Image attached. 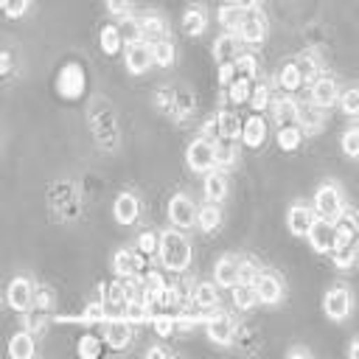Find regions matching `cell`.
Instances as JSON below:
<instances>
[{
    "instance_id": "obj_46",
    "label": "cell",
    "mask_w": 359,
    "mask_h": 359,
    "mask_svg": "<svg viewBox=\"0 0 359 359\" xmlns=\"http://www.w3.org/2000/svg\"><path fill=\"white\" fill-rule=\"evenodd\" d=\"M157 247H160V236H157L154 230H143V233L138 236V250H140L143 256L157 253Z\"/></svg>"
},
{
    "instance_id": "obj_5",
    "label": "cell",
    "mask_w": 359,
    "mask_h": 359,
    "mask_svg": "<svg viewBox=\"0 0 359 359\" xmlns=\"http://www.w3.org/2000/svg\"><path fill=\"white\" fill-rule=\"evenodd\" d=\"M168 222L174 228H180V230L197 225V205H194V200L189 194H174L168 200Z\"/></svg>"
},
{
    "instance_id": "obj_36",
    "label": "cell",
    "mask_w": 359,
    "mask_h": 359,
    "mask_svg": "<svg viewBox=\"0 0 359 359\" xmlns=\"http://www.w3.org/2000/svg\"><path fill=\"white\" fill-rule=\"evenodd\" d=\"M233 303H236V309H242V312H250L256 303H258V292H256V286L253 284H236L233 286Z\"/></svg>"
},
{
    "instance_id": "obj_62",
    "label": "cell",
    "mask_w": 359,
    "mask_h": 359,
    "mask_svg": "<svg viewBox=\"0 0 359 359\" xmlns=\"http://www.w3.org/2000/svg\"><path fill=\"white\" fill-rule=\"evenodd\" d=\"M348 356H351V359H359V337L348 345Z\"/></svg>"
},
{
    "instance_id": "obj_26",
    "label": "cell",
    "mask_w": 359,
    "mask_h": 359,
    "mask_svg": "<svg viewBox=\"0 0 359 359\" xmlns=\"http://www.w3.org/2000/svg\"><path fill=\"white\" fill-rule=\"evenodd\" d=\"M205 26H208V15H205V9L203 6H189L186 9V15H183V31L189 34V37H200L203 31H205Z\"/></svg>"
},
{
    "instance_id": "obj_42",
    "label": "cell",
    "mask_w": 359,
    "mask_h": 359,
    "mask_svg": "<svg viewBox=\"0 0 359 359\" xmlns=\"http://www.w3.org/2000/svg\"><path fill=\"white\" fill-rule=\"evenodd\" d=\"M270 104H272V98H270V85L258 82V85L253 87V93H250V107H253L256 112H264Z\"/></svg>"
},
{
    "instance_id": "obj_16",
    "label": "cell",
    "mask_w": 359,
    "mask_h": 359,
    "mask_svg": "<svg viewBox=\"0 0 359 359\" xmlns=\"http://www.w3.org/2000/svg\"><path fill=\"white\" fill-rule=\"evenodd\" d=\"M286 225H289V233H292V236H309V230H312V225H314L312 208L303 205V203L292 205L289 214H286Z\"/></svg>"
},
{
    "instance_id": "obj_63",
    "label": "cell",
    "mask_w": 359,
    "mask_h": 359,
    "mask_svg": "<svg viewBox=\"0 0 359 359\" xmlns=\"http://www.w3.org/2000/svg\"><path fill=\"white\" fill-rule=\"evenodd\" d=\"M233 3H236V6H242V9H256L258 0H233Z\"/></svg>"
},
{
    "instance_id": "obj_33",
    "label": "cell",
    "mask_w": 359,
    "mask_h": 359,
    "mask_svg": "<svg viewBox=\"0 0 359 359\" xmlns=\"http://www.w3.org/2000/svg\"><path fill=\"white\" fill-rule=\"evenodd\" d=\"M98 43H101V51L107 57H115L121 51V45H126V40H124V34H121L118 26H104L101 34H98Z\"/></svg>"
},
{
    "instance_id": "obj_1",
    "label": "cell",
    "mask_w": 359,
    "mask_h": 359,
    "mask_svg": "<svg viewBox=\"0 0 359 359\" xmlns=\"http://www.w3.org/2000/svg\"><path fill=\"white\" fill-rule=\"evenodd\" d=\"M87 124H90V132L96 138V143L107 152L118 149V121H115V110L110 107V101L104 98H93L90 107H87Z\"/></svg>"
},
{
    "instance_id": "obj_43",
    "label": "cell",
    "mask_w": 359,
    "mask_h": 359,
    "mask_svg": "<svg viewBox=\"0 0 359 359\" xmlns=\"http://www.w3.org/2000/svg\"><path fill=\"white\" fill-rule=\"evenodd\" d=\"M233 65H236V71H239V76H247V79H256V73H258V59L253 57V54H239L236 59H233Z\"/></svg>"
},
{
    "instance_id": "obj_58",
    "label": "cell",
    "mask_w": 359,
    "mask_h": 359,
    "mask_svg": "<svg viewBox=\"0 0 359 359\" xmlns=\"http://www.w3.org/2000/svg\"><path fill=\"white\" fill-rule=\"evenodd\" d=\"M129 6H132V0H107V9H110L112 15H124Z\"/></svg>"
},
{
    "instance_id": "obj_2",
    "label": "cell",
    "mask_w": 359,
    "mask_h": 359,
    "mask_svg": "<svg viewBox=\"0 0 359 359\" xmlns=\"http://www.w3.org/2000/svg\"><path fill=\"white\" fill-rule=\"evenodd\" d=\"M157 253H160V264L166 270H171V272H183L191 264V242L180 228H171V230L160 233Z\"/></svg>"
},
{
    "instance_id": "obj_13",
    "label": "cell",
    "mask_w": 359,
    "mask_h": 359,
    "mask_svg": "<svg viewBox=\"0 0 359 359\" xmlns=\"http://www.w3.org/2000/svg\"><path fill=\"white\" fill-rule=\"evenodd\" d=\"M264 34H267V17H264V12L247 9V12H244V20H242V29H239L242 43L258 45V43L264 40Z\"/></svg>"
},
{
    "instance_id": "obj_57",
    "label": "cell",
    "mask_w": 359,
    "mask_h": 359,
    "mask_svg": "<svg viewBox=\"0 0 359 359\" xmlns=\"http://www.w3.org/2000/svg\"><path fill=\"white\" fill-rule=\"evenodd\" d=\"M34 309H40V312H48L51 309V292L48 289H37L34 292V303H31Z\"/></svg>"
},
{
    "instance_id": "obj_27",
    "label": "cell",
    "mask_w": 359,
    "mask_h": 359,
    "mask_svg": "<svg viewBox=\"0 0 359 359\" xmlns=\"http://www.w3.org/2000/svg\"><path fill=\"white\" fill-rule=\"evenodd\" d=\"M278 87L286 90V93H295L300 85H303V73H300V65L298 62H284L278 68Z\"/></svg>"
},
{
    "instance_id": "obj_6",
    "label": "cell",
    "mask_w": 359,
    "mask_h": 359,
    "mask_svg": "<svg viewBox=\"0 0 359 359\" xmlns=\"http://www.w3.org/2000/svg\"><path fill=\"white\" fill-rule=\"evenodd\" d=\"M203 317H205V334H208L211 342H217V345H230L233 342L236 325H233V320L228 314L214 309L211 314H203Z\"/></svg>"
},
{
    "instance_id": "obj_3",
    "label": "cell",
    "mask_w": 359,
    "mask_h": 359,
    "mask_svg": "<svg viewBox=\"0 0 359 359\" xmlns=\"http://www.w3.org/2000/svg\"><path fill=\"white\" fill-rule=\"evenodd\" d=\"M314 208L320 214V219H337L342 211H345V203H342V191L334 186V183H320L317 191H314Z\"/></svg>"
},
{
    "instance_id": "obj_54",
    "label": "cell",
    "mask_w": 359,
    "mask_h": 359,
    "mask_svg": "<svg viewBox=\"0 0 359 359\" xmlns=\"http://www.w3.org/2000/svg\"><path fill=\"white\" fill-rule=\"evenodd\" d=\"M79 353L82 356H98L101 353V345H98V337H82V342H79Z\"/></svg>"
},
{
    "instance_id": "obj_8",
    "label": "cell",
    "mask_w": 359,
    "mask_h": 359,
    "mask_svg": "<svg viewBox=\"0 0 359 359\" xmlns=\"http://www.w3.org/2000/svg\"><path fill=\"white\" fill-rule=\"evenodd\" d=\"M323 312H325V317L334 320V323L345 320V317L351 314V292H348L345 286H331V289L325 292V298H323Z\"/></svg>"
},
{
    "instance_id": "obj_51",
    "label": "cell",
    "mask_w": 359,
    "mask_h": 359,
    "mask_svg": "<svg viewBox=\"0 0 359 359\" xmlns=\"http://www.w3.org/2000/svg\"><path fill=\"white\" fill-rule=\"evenodd\" d=\"M353 261H356V247H337V250H334V264H337L339 270L353 267Z\"/></svg>"
},
{
    "instance_id": "obj_21",
    "label": "cell",
    "mask_w": 359,
    "mask_h": 359,
    "mask_svg": "<svg viewBox=\"0 0 359 359\" xmlns=\"http://www.w3.org/2000/svg\"><path fill=\"white\" fill-rule=\"evenodd\" d=\"M239 54H242V37H239V34L225 31V34L214 43V57H217V62H219V65L233 62Z\"/></svg>"
},
{
    "instance_id": "obj_34",
    "label": "cell",
    "mask_w": 359,
    "mask_h": 359,
    "mask_svg": "<svg viewBox=\"0 0 359 359\" xmlns=\"http://www.w3.org/2000/svg\"><path fill=\"white\" fill-rule=\"evenodd\" d=\"M219 225H222V211H219V205H217V203L197 208V228H200V230L214 233Z\"/></svg>"
},
{
    "instance_id": "obj_37",
    "label": "cell",
    "mask_w": 359,
    "mask_h": 359,
    "mask_svg": "<svg viewBox=\"0 0 359 359\" xmlns=\"http://www.w3.org/2000/svg\"><path fill=\"white\" fill-rule=\"evenodd\" d=\"M303 135H306V132H303L298 124H286V126L278 129V146H281L284 152H295V149L300 146Z\"/></svg>"
},
{
    "instance_id": "obj_39",
    "label": "cell",
    "mask_w": 359,
    "mask_h": 359,
    "mask_svg": "<svg viewBox=\"0 0 359 359\" xmlns=\"http://www.w3.org/2000/svg\"><path fill=\"white\" fill-rule=\"evenodd\" d=\"M250 93H253V87H250V79H247V76H236V79L228 85V98H230L233 104L250 101Z\"/></svg>"
},
{
    "instance_id": "obj_9",
    "label": "cell",
    "mask_w": 359,
    "mask_h": 359,
    "mask_svg": "<svg viewBox=\"0 0 359 359\" xmlns=\"http://www.w3.org/2000/svg\"><path fill=\"white\" fill-rule=\"evenodd\" d=\"M57 90L65 98H79L85 93V71L76 62H68L57 76Z\"/></svg>"
},
{
    "instance_id": "obj_29",
    "label": "cell",
    "mask_w": 359,
    "mask_h": 359,
    "mask_svg": "<svg viewBox=\"0 0 359 359\" xmlns=\"http://www.w3.org/2000/svg\"><path fill=\"white\" fill-rule=\"evenodd\" d=\"M270 112H272V121L278 126H286V124H298V104L292 98H278L270 104Z\"/></svg>"
},
{
    "instance_id": "obj_25",
    "label": "cell",
    "mask_w": 359,
    "mask_h": 359,
    "mask_svg": "<svg viewBox=\"0 0 359 359\" xmlns=\"http://www.w3.org/2000/svg\"><path fill=\"white\" fill-rule=\"evenodd\" d=\"M203 189H205L208 203H222L228 197V177H225V171H208Z\"/></svg>"
},
{
    "instance_id": "obj_59",
    "label": "cell",
    "mask_w": 359,
    "mask_h": 359,
    "mask_svg": "<svg viewBox=\"0 0 359 359\" xmlns=\"http://www.w3.org/2000/svg\"><path fill=\"white\" fill-rule=\"evenodd\" d=\"M0 62H3V73H12V54H9V51H3Z\"/></svg>"
},
{
    "instance_id": "obj_23",
    "label": "cell",
    "mask_w": 359,
    "mask_h": 359,
    "mask_svg": "<svg viewBox=\"0 0 359 359\" xmlns=\"http://www.w3.org/2000/svg\"><path fill=\"white\" fill-rule=\"evenodd\" d=\"M323 107H317L314 101H303V104H298V126L303 129V132H317L320 126H323V112H320Z\"/></svg>"
},
{
    "instance_id": "obj_61",
    "label": "cell",
    "mask_w": 359,
    "mask_h": 359,
    "mask_svg": "<svg viewBox=\"0 0 359 359\" xmlns=\"http://www.w3.org/2000/svg\"><path fill=\"white\" fill-rule=\"evenodd\" d=\"M286 356H312V351L309 348H289Z\"/></svg>"
},
{
    "instance_id": "obj_53",
    "label": "cell",
    "mask_w": 359,
    "mask_h": 359,
    "mask_svg": "<svg viewBox=\"0 0 359 359\" xmlns=\"http://www.w3.org/2000/svg\"><path fill=\"white\" fill-rule=\"evenodd\" d=\"M174 90H168V87H163V90H157V96H154V107L157 110H163V112H171V107H174Z\"/></svg>"
},
{
    "instance_id": "obj_11",
    "label": "cell",
    "mask_w": 359,
    "mask_h": 359,
    "mask_svg": "<svg viewBox=\"0 0 359 359\" xmlns=\"http://www.w3.org/2000/svg\"><path fill=\"white\" fill-rule=\"evenodd\" d=\"M34 284L29 281V278H15L12 284H9V289H6V303L15 309V312H29L31 309V303H34Z\"/></svg>"
},
{
    "instance_id": "obj_60",
    "label": "cell",
    "mask_w": 359,
    "mask_h": 359,
    "mask_svg": "<svg viewBox=\"0 0 359 359\" xmlns=\"http://www.w3.org/2000/svg\"><path fill=\"white\" fill-rule=\"evenodd\" d=\"M146 356L157 359V356H168V351H166V348H157V345H154V348H149V351H146Z\"/></svg>"
},
{
    "instance_id": "obj_12",
    "label": "cell",
    "mask_w": 359,
    "mask_h": 359,
    "mask_svg": "<svg viewBox=\"0 0 359 359\" xmlns=\"http://www.w3.org/2000/svg\"><path fill=\"white\" fill-rule=\"evenodd\" d=\"M132 337H135V331H132V320L129 317H110V320H104V339L110 342V348L121 351V348L129 345Z\"/></svg>"
},
{
    "instance_id": "obj_44",
    "label": "cell",
    "mask_w": 359,
    "mask_h": 359,
    "mask_svg": "<svg viewBox=\"0 0 359 359\" xmlns=\"http://www.w3.org/2000/svg\"><path fill=\"white\" fill-rule=\"evenodd\" d=\"M126 317H129L132 323H146V320L152 317V306L132 298V300H129V309H126Z\"/></svg>"
},
{
    "instance_id": "obj_32",
    "label": "cell",
    "mask_w": 359,
    "mask_h": 359,
    "mask_svg": "<svg viewBox=\"0 0 359 359\" xmlns=\"http://www.w3.org/2000/svg\"><path fill=\"white\" fill-rule=\"evenodd\" d=\"M244 12L247 9H242V6H236V3H228V6H219V23H222V29L225 31H230V34H239V29H242V20H244Z\"/></svg>"
},
{
    "instance_id": "obj_28",
    "label": "cell",
    "mask_w": 359,
    "mask_h": 359,
    "mask_svg": "<svg viewBox=\"0 0 359 359\" xmlns=\"http://www.w3.org/2000/svg\"><path fill=\"white\" fill-rule=\"evenodd\" d=\"M112 270H115V275H121V278H129V275H138V270H140V258H138V253H132V250H118L115 256H112Z\"/></svg>"
},
{
    "instance_id": "obj_18",
    "label": "cell",
    "mask_w": 359,
    "mask_h": 359,
    "mask_svg": "<svg viewBox=\"0 0 359 359\" xmlns=\"http://www.w3.org/2000/svg\"><path fill=\"white\" fill-rule=\"evenodd\" d=\"M214 281H217L219 286H230V289H233V286L242 281V261H239V258H230V256L219 258L217 267H214Z\"/></svg>"
},
{
    "instance_id": "obj_56",
    "label": "cell",
    "mask_w": 359,
    "mask_h": 359,
    "mask_svg": "<svg viewBox=\"0 0 359 359\" xmlns=\"http://www.w3.org/2000/svg\"><path fill=\"white\" fill-rule=\"evenodd\" d=\"M233 79H236V65H233V62L219 65V85H222V87H228Z\"/></svg>"
},
{
    "instance_id": "obj_52",
    "label": "cell",
    "mask_w": 359,
    "mask_h": 359,
    "mask_svg": "<svg viewBox=\"0 0 359 359\" xmlns=\"http://www.w3.org/2000/svg\"><path fill=\"white\" fill-rule=\"evenodd\" d=\"M31 6V0H3V12L9 17H23Z\"/></svg>"
},
{
    "instance_id": "obj_17",
    "label": "cell",
    "mask_w": 359,
    "mask_h": 359,
    "mask_svg": "<svg viewBox=\"0 0 359 359\" xmlns=\"http://www.w3.org/2000/svg\"><path fill=\"white\" fill-rule=\"evenodd\" d=\"M309 242L317 253H331L334 250V225L331 219H314L312 230H309Z\"/></svg>"
},
{
    "instance_id": "obj_20",
    "label": "cell",
    "mask_w": 359,
    "mask_h": 359,
    "mask_svg": "<svg viewBox=\"0 0 359 359\" xmlns=\"http://www.w3.org/2000/svg\"><path fill=\"white\" fill-rule=\"evenodd\" d=\"M112 214H115V219H118L121 225H132V222L138 219V214H140V203H138V197H135V194H129V191L118 194V197H115V203H112Z\"/></svg>"
},
{
    "instance_id": "obj_14",
    "label": "cell",
    "mask_w": 359,
    "mask_h": 359,
    "mask_svg": "<svg viewBox=\"0 0 359 359\" xmlns=\"http://www.w3.org/2000/svg\"><path fill=\"white\" fill-rule=\"evenodd\" d=\"M253 286H256V292H258V303L275 306V303H281V298H284V284H281V278L272 275V272H258V278L253 281Z\"/></svg>"
},
{
    "instance_id": "obj_35",
    "label": "cell",
    "mask_w": 359,
    "mask_h": 359,
    "mask_svg": "<svg viewBox=\"0 0 359 359\" xmlns=\"http://www.w3.org/2000/svg\"><path fill=\"white\" fill-rule=\"evenodd\" d=\"M191 300H194V306H197L200 312H214V309L219 306V292H217L211 284H197Z\"/></svg>"
},
{
    "instance_id": "obj_55",
    "label": "cell",
    "mask_w": 359,
    "mask_h": 359,
    "mask_svg": "<svg viewBox=\"0 0 359 359\" xmlns=\"http://www.w3.org/2000/svg\"><path fill=\"white\" fill-rule=\"evenodd\" d=\"M256 278H258V267H256V261L244 258V261H242V284H253Z\"/></svg>"
},
{
    "instance_id": "obj_24",
    "label": "cell",
    "mask_w": 359,
    "mask_h": 359,
    "mask_svg": "<svg viewBox=\"0 0 359 359\" xmlns=\"http://www.w3.org/2000/svg\"><path fill=\"white\" fill-rule=\"evenodd\" d=\"M34 331H29V328H23V331H17L12 339H9V356L12 359H31L34 356Z\"/></svg>"
},
{
    "instance_id": "obj_49",
    "label": "cell",
    "mask_w": 359,
    "mask_h": 359,
    "mask_svg": "<svg viewBox=\"0 0 359 359\" xmlns=\"http://www.w3.org/2000/svg\"><path fill=\"white\" fill-rule=\"evenodd\" d=\"M82 320H85V323H104V320H107V306H104V300L90 303V306L85 309Z\"/></svg>"
},
{
    "instance_id": "obj_64",
    "label": "cell",
    "mask_w": 359,
    "mask_h": 359,
    "mask_svg": "<svg viewBox=\"0 0 359 359\" xmlns=\"http://www.w3.org/2000/svg\"><path fill=\"white\" fill-rule=\"evenodd\" d=\"M356 129H359V115H356Z\"/></svg>"
},
{
    "instance_id": "obj_48",
    "label": "cell",
    "mask_w": 359,
    "mask_h": 359,
    "mask_svg": "<svg viewBox=\"0 0 359 359\" xmlns=\"http://www.w3.org/2000/svg\"><path fill=\"white\" fill-rule=\"evenodd\" d=\"M121 34H124V40L126 43H138V40H143V34H140V23H138V17H126V20H121Z\"/></svg>"
},
{
    "instance_id": "obj_30",
    "label": "cell",
    "mask_w": 359,
    "mask_h": 359,
    "mask_svg": "<svg viewBox=\"0 0 359 359\" xmlns=\"http://www.w3.org/2000/svg\"><path fill=\"white\" fill-rule=\"evenodd\" d=\"M138 23H140V34H143V40L152 45V43H157V40H166V23H163V17H157V15H143V17H138Z\"/></svg>"
},
{
    "instance_id": "obj_15",
    "label": "cell",
    "mask_w": 359,
    "mask_h": 359,
    "mask_svg": "<svg viewBox=\"0 0 359 359\" xmlns=\"http://www.w3.org/2000/svg\"><path fill=\"white\" fill-rule=\"evenodd\" d=\"M104 306H107V320L110 317H126V309H129V292L124 284H110L104 286Z\"/></svg>"
},
{
    "instance_id": "obj_22",
    "label": "cell",
    "mask_w": 359,
    "mask_h": 359,
    "mask_svg": "<svg viewBox=\"0 0 359 359\" xmlns=\"http://www.w3.org/2000/svg\"><path fill=\"white\" fill-rule=\"evenodd\" d=\"M309 101H314L317 107H331L337 101V82L334 79H314Z\"/></svg>"
},
{
    "instance_id": "obj_7",
    "label": "cell",
    "mask_w": 359,
    "mask_h": 359,
    "mask_svg": "<svg viewBox=\"0 0 359 359\" xmlns=\"http://www.w3.org/2000/svg\"><path fill=\"white\" fill-rule=\"evenodd\" d=\"M359 239V214L356 211H342L337 217V228H334V250L337 247H356ZM331 250V253H334Z\"/></svg>"
},
{
    "instance_id": "obj_50",
    "label": "cell",
    "mask_w": 359,
    "mask_h": 359,
    "mask_svg": "<svg viewBox=\"0 0 359 359\" xmlns=\"http://www.w3.org/2000/svg\"><path fill=\"white\" fill-rule=\"evenodd\" d=\"M152 325H154V334H157V337H171L174 328H177V320H174L171 314H157Z\"/></svg>"
},
{
    "instance_id": "obj_19",
    "label": "cell",
    "mask_w": 359,
    "mask_h": 359,
    "mask_svg": "<svg viewBox=\"0 0 359 359\" xmlns=\"http://www.w3.org/2000/svg\"><path fill=\"white\" fill-rule=\"evenodd\" d=\"M264 140H267V121H264V115H250L242 124V143L247 149H258Z\"/></svg>"
},
{
    "instance_id": "obj_4",
    "label": "cell",
    "mask_w": 359,
    "mask_h": 359,
    "mask_svg": "<svg viewBox=\"0 0 359 359\" xmlns=\"http://www.w3.org/2000/svg\"><path fill=\"white\" fill-rule=\"evenodd\" d=\"M186 160H189V168L191 171H211L214 166H217V140H211V138H197L191 146H189V152H186Z\"/></svg>"
},
{
    "instance_id": "obj_10",
    "label": "cell",
    "mask_w": 359,
    "mask_h": 359,
    "mask_svg": "<svg viewBox=\"0 0 359 359\" xmlns=\"http://www.w3.org/2000/svg\"><path fill=\"white\" fill-rule=\"evenodd\" d=\"M124 59H126V71L140 76V73H146V71L152 68L154 54H152V45H149L146 40H138V43H126Z\"/></svg>"
},
{
    "instance_id": "obj_40",
    "label": "cell",
    "mask_w": 359,
    "mask_h": 359,
    "mask_svg": "<svg viewBox=\"0 0 359 359\" xmlns=\"http://www.w3.org/2000/svg\"><path fill=\"white\" fill-rule=\"evenodd\" d=\"M171 112H174V118H189V115L194 112V96H191V93H186V90H180V93L174 96V107H171Z\"/></svg>"
},
{
    "instance_id": "obj_45",
    "label": "cell",
    "mask_w": 359,
    "mask_h": 359,
    "mask_svg": "<svg viewBox=\"0 0 359 359\" xmlns=\"http://www.w3.org/2000/svg\"><path fill=\"white\" fill-rule=\"evenodd\" d=\"M339 146H342V152H345L348 157H359V129H356V126L345 129Z\"/></svg>"
},
{
    "instance_id": "obj_41",
    "label": "cell",
    "mask_w": 359,
    "mask_h": 359,
    "mask_svg": "<svg viewBox=\"0 0 359 359\" xmlns=\"http://www.w3.org/2000/svg\"><path fill=\"white\" fill-rule=\"evenodd\" d=\"M152 54H154V62H157L160 68H168V65L174 62V45H171L168 40L152 43Z\"/></svg>"
},
{
    "instance_id": "obj_38",
    "label": "cell",
    "mask_w": 359,
    "mask_h": 359,
    "mask_svg": "<svg viewBox=\"0 0 359 359\" xmlns=\"http://www.w3.org/2000/svg\"><path fill=\"white\" fill-rule=\"evenodd\" d=\"M236 160H239V146H236V140H233V138H219V140H217V166L228 168V166H233Z\"/></svg>"
},
{
    "instance_id": "obj_31",
    "label": "cell",
    "mask_w": 359,
    "mask_h": 359,
    "mask_svg": "<svg viewBox=\"0 0 359 359\" xmlns=\"http://www.w3.org/2000/svg\"><path fill=\"white\" fill-rule=\"evenodd\" d=\"M217 129H219V138H242V121H239V115L233 112V110H222V112H217ZM217 138V140H219Z\"/></svg>"
},
{
    "instance_id": "obj_47",
    "label": "cell",
    "mask_w": 359,
    "mask_h": 359,
    "mask_svg": "<svg viewBox=\"0 0 359 359\" xmlns=\"http://www.w3.org/2000/svg\"><path fill=\"white\" fill-rule=\"evenodd\" d=\"M339 107H342L345 115H359V87L345 90L342 98H339Z\"/></svg>"
}]
</instances>
